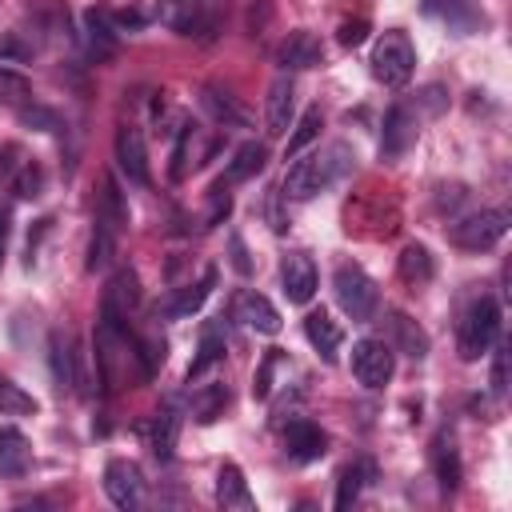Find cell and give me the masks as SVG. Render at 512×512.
<instances>
[{"mask_svg":"<svg viewBox=\"0 0 512 512\" xmlns=\"http://www.w3.org/2000/svg\"><path fill=\"white\" fill-rule=\"evenodd\" d=\"M416 144V120L404 104H392L384 116V136H380V156L384 160H400L408 148Z\"/></svg>","mask_w":512,"mask_h":512,"instance_id":"cell-14","label":"cell"},{"mask_svg":"<svg viewBox=\"0 0 512 512\" xmlns=\"http://www.w3.org/2000/svg\"><path fill=\"white\" fill-rule=\"evenodd\" d=\"M200 104H204V112H208L216 124H224V128H248V124H252L248 108H244L228 88H220V84H204Z\"/></svg>","mask_w":512,"mask_h":512,"instance_id":"cell-16","label":"cell"},{"mask_svg":"<svg viewBox=\"0 0 512 512\" xmlns=\"http://www.w3.org/2000/svg\"><path fill=\"white\" fill-rule=\"evenodd\" d=\"M396 272H400V280L404 284H428L432 280V272H436V260H432V252L424 248V244H408L404 252H400V260H396Z\"/></svg>","mask_w":512,"mask_h":512,"instance_id":"cell-26","label":"cell"},{"mask_svg":"<svg viewBox=\"0 0 512 512\" xmlns=\"http://www.w3.org/2000/svg\"><path fill=\"white\" fill-rule=\"evenodd\" d=\"M4 248H8V208H0V264H4Z\"/></svg>","mask_w":512,"mask_h":512,"instance_id":"cell-47","label":"cell"},{"mask_svg":"<svg viewBox=\"0 0 512 512\" xmlns=\"http://www.w3.org/2000/svg\"><path fill=\"white\" fill-rule=\"evenodd\" d=\"M224 348H228L224 328H220V324H208V328H204V336H200L196 360L188 364V384H192V380H200V376H204L212 364H220V360H224Z\"/></svg>","mask_w":512,"mask_h":512,"instance_id":"cell-25","label":"cell"},{"mask_svg":"<svg viewBox=\"0 0 512 512\" xmlns=\"http://www.w3.org/2000/svg\"><path fill=\"white\" fill-rule=\"evenodd\" d=\"M504 232H508V212L504 208H484L476 216L456 220L452 232H448V240L456 248H464V252H488L492 244L504 240Z\"/></svg>","mask_w":512,"mask_h":512,"instance_id":"cell-6","label":"cell"},{"mask_svg":"<svg viewBox=\"0 0 512 512\" xmlns=\"http://www.w3.org/2000/svg\"><path fill=\"white\" fill-rule=\"evenodd\" d=\"M416 72V48L404 32H384L376 44H372V76L388 88H404Z\"/></svg>","mask_w":512,"mask_h":512,"instance_id":"cell-5","label":"cell"},{"mask_svg":"<svg viewBox=\"0 0 512 512\" xmlns=\"http://www.w3.org/2000/svg\"><path fill=\"white\" fill-rule=\"evenodd\" d=\"M176 436H180V416L172 408L156 412L152 416V452H156V460H168L176 452Z\"/></svg>","mask_w":512,"mask_h":512,"instance_id":"cell-30","label":"cell"},{"mask_svg":"<svg viewBox=\"0 0 512 512\" xmlns=\"http://www.w3.org/2000/svg\"><path fill=\"white\" fill-rule=\"evenodd\" d=\"M320 128H324V116H320V108H308L296 124H292V136H288V144H284V156H300L316 136H320Z\"/></svg>","mask_w":512,"mask_h":512,"instance_id":"cell-31","label":"cell"},{"mask_svg":"<svg viewBox=\"0 0 512 512\" xmlns=\"http://www.w3.org/2000/svg\"><path fill=\"white\" fill-rule=\"evenodd\" d=\"M136 308H140V280H136V272H132V268H120V272L108 280V288H104L100 316H104L108 324H116V328L132 332L128 324H132V312H136Z\"/></svg>","mask_w":512,"mask_h":512,"instance_id":"cell-8","label":"cell"},{"mask_svg":"<svg viewBox=\"0 0 512 512\" xmlns=\"http://www.w3.org/2000/svg\"><path fill=\"white\" fill-rule=\"evenodd\" d=\"M292 108H296V88L288 76H276L268 84V96H264V124H268V136H284L292 128Z\"/></svg>","mask_w":512,"mask_h":512,"instance_id":"cell-15","label":"cell"},{"mask_svg":"<svg viewBox=\"0 0 512 512\" xmlns=\"http://www.w3.org/2000/svg\"><path fill=\"white\" fill-rule=\"evenodd\" d=\"M372 476H376V464H372V460H356V464L340 468V476H336V500H332V504H336V508L356 504L364 480H372Z\"/></svg>","mask_w":512,"mask_h":512,"instance_id":"cell-28","label":"cell"},{"mask_svg":"<svg viewBox=\"0 0 512 512\" xmlns=\"http://www.w3.org/2000/svg\"><path fill=\"white\" fill-rule=\"evenodd\" d=\"M212 284H216V268H204V276H200L196 284H184L180 292H172V296L164 300V316H168V320H188L192 312L204 308Z\"/></svg>","mask_w":512,"mask_h":512,"instance_id":"cell-18","label":"cell"},{"mask_svg":"<svg viewBox=\"0 0 512 512\" xmlns=\"http://www.w3.org/2000/svg\"><path fill=\"white\" fill-rule=\"evenodd\" d=\"M228 256H232V268H236L240 276H252V256H248V248H244L240 232H232V236H228Z\"/></svg>","mask_w":512,"mask_h":512,"instance_id":"cell-43","label":"cell"},{"mask_svg":"<svg viewBox=\"0 0 512 512\" xmlns=\"http://www.w3.org/2000/svg\"><path fill=\"white\" fill-rule=\"evenodd\" d=\"M224 408H228V388H224V384H208V388H200V392L192 396V416H196L200 424H212Z\"/></svg>","mask_w":512,"mask_h":512,"instance_id":"cell-34","label":"cell"},{"mask_svg":"<svg viewBox=\"0 0 512 512\" xmlns=\"http://www.w3.org/2000/svg\"><path fill=\"white\" fill-rule=\"evenodd\" d=\"M284 444H288V456L296 464H308V460H320L328 452V436L312 424V420H292L288 432H284Z\"/></svg>","mask_w":512,"mask_h":512,"instance_id":"cell-17","label":"cell"},{"mask_svg":"<svg viewBox=\"0 0 512 512\" xmlns=\"http://www.w3.org/2000/svg\"><path fill=\"white\" fill-rule=\"evenodd\" d=\"M336 40H340L344 48H356V44H364V40H368V16H356V20H340V32H336Z\"/></svg>","mask_w":512,"mask_h":512,"instance_id":"cell-41","label":"cell"},{"mask_svg":"<svg viewBox=\"0 0 512 512\" xmlns=\"http://www.w3.org/2000/svg\"><path fill=\"white\" fill-rule=\"evenodd\" d=\"M264 160H268V152H264V144H256V140H248V144H240V148H236V156H232V164L224 168V176H220V184H240V180H248V176H256V172L264 168Z\"/></svg>","mask_w":512,"mask_h":512,"instance_id":"cell-27","label":"cell"},{"mask_svg":"<svg viewBox=\"0 0 512 512\" xmlns=\"http://www.w3.org/2000/svg\"><path fill=\"white\" fill-rule=\"evenodd\" d=\"M108 260H112V228H108V224H96V232H92V240H88V260H84V268L96 272V268H104Z\"/></svg>","mask_w":512,"mask_h":512,"instance_id":"cell-38","label":"cell"},{"mask_svg":"<svg viewBox=\"0 0 512 512\" xmlns=\"http://www.w3.org/2000/svg\"><path fill=\"white\" fill-rule=\"evenodd\" d=\"M232 316H236L244 328H252V332H264V336H276V332H280V312L272 308L268 296H260V292H252V288L236 292Z\"/></svg>","mask_w":512,"mask_h":512,"instance_id":"cell-13","label":"cell"},{"mask_svg":"<svg viewBox=\"0 0 512 512\" xmlns=\"http://www.w3.org/2000/svg\"><path fill=\"white\" fill-rule=\"evenodd\" d=\"M96 220L108 224L112 232L128 224V204H124V196H120V188H116L112 176H100V208H96Z\"/></svg>","mask_w":512,"mask_h":512,"instance_id":"cell-29","label":"cell"},{"mask_svg":"<svg viewBox=\"0 0 512 512\" xmlns=\"http://www.w3.org/2000/svg\"><path fill=\"white\" fill-rule=\"evenodd\" d=\"M424 8H428V12H436V16H444V20H448V28H456L460 36H468L472 28H480V24H484V16L476 12V4H472V0H424Z\"/></svg>","mask_w":512,"mask_h":512,"instance_id":"cell-24","label":"cell"},{"mask_svg":"<svg viewBox=\"0 0 512 512\" xmlns=\"http://www.w3.org/2000/svg\"><path fill=\"white\" fill-rule=\"evenodd\" d=\"M116 168H120L132 184H152L148 152H144V132H140L136 124H120V128H116Z\"/></svg>","mask_w":512,"mask_h":512,"instance_id":"cell-10","label":"cell"},{"mask_svg":"<svg viewBox=\"0 0 512 512\" xmlns=\"http://www.w3.org/2000/svg\"><path fill=\"white\" fill-rule=\"evenodd\" d=\"M40 188H44V172H40V164H36V160H28V164L16 172L12 192H16L20 200H36V196H40Z\"/></svg>","mask_w":512,"mask_h":512,"instance_id":"cell-40","label":"cell"},{"mask_svg":"<svg viewBox=\"0 0 512 512\" xmlns=\"http://www.w3.org/2000/svg\"><path fill=\"white\" fill-rule=\"evenodd\" d=\"M48 360H52V376H56V388H72L76 384V364H72V352H68V340L56 332L48 340Z\"/></svg>","mask_w":512,"mask_h":512,"instance_id":"cell-33","label":"cell"},{"mask_svg":"<svg viewBox=\"0 0 512 512\" xmlns=\"http://www.w3.org/2000/svg\"><path fill=\"white\" fill-rule=\"evenodd\" d=\"M16 156H20V148H16V144H8V148H4V160H0V172H8Z\"/></svg>","mask_w":512,"mask_h":512,"instance_id":"cell-48","label":"cell"},{"mask_svg":"<svg viewBox=\"0 0 512 512\" xmlns=\"http://www.w3.org/2000/svg\"><path fill=\"white\" fill-rule=\"evenodd\" d=\"M276 364H280V352L272 348V352L264 356V364H260V372H256V384H252V396H256V400H264V396L272 392V368H276Z\"/></svg>","mask_w":512,"mask_h":512,"instance_id":"cell-42","label":"cell"},{"mask_svg":"<svg viewBox=\"0 0 512 512\" xmlns=\"http://www.w3.org/2000/svg\"><path fill=\"white\" fill-rule=\"evenodd\" d=\"M84 32H88V52H92V60H108V56L116 52V24H112L108 12L88 8V12H84Z\"/></svg>","mask_w":512,"mask_h":512,"instance_id":"cell-22","label":"cell"},{"mask_svg":"<svg viewBox=\"0 0 512 512\" xmlns=\"http://www.w3.org/2000/svg\"><path fill=\"white\" fill-rule=\"evenodd\" d=\"M104 492H108V500H112L116 508H124V512L140 508V500H144L140 464H132V460H124V456L108 460V468H104Z\"/></svg>","mask_w":512,"mask_h":512,"instance_id":"cell-9","label":"cell"},{"mask_svg":"<svg viewBox=\"0 0 512 512\" xmlns=\"http://www.w3.org/2000/svg\"><path fill=\"white\" fill-rule=\"evenodd\" d=\"M320 60H324V44H320V36H316V32H308V28L288 32V36H284V44L276 48V64H280L284 72L316 68Z\"/></svg>","mask_w":512,"mask_h":512,"instance_id":"cell-12","label":"cell"},{"mask_svg":"<svg viewBox=\"0 0 512 512\" xmlns=\"http://www.w3.org/2000/svg\"><path fill=\"white\" fill-rule=\"evenodd\" d=\"M92 344H96V372H100L104 388L116 392V388L124 384V364L136 360L132 332H124V328H116V324H108V320L100 316V320H96V336H92Z\"/></svg>","mask_w":512,"mask_h":512,"instance_id":"cell-3","label":"cell"},{"mask_svg":"<svg viewBox=\"0 0 512 512\" xmlns=\"http://www.w3.org/2000/svg\"><path fill=\"white\" fill-rule=\"evenodd\" d=\"M32 56V48L28 44H20L16 40V32H8L4 40H0V60H28Z\"/></svg>","mask_w":512,"mask_h":512,"instance_id":"cell-45","label":"cell"},{"mask_svg":"<svg viewBox=\"0 0 512 512\" xmlns=\"http://www.w3.org/2000/svg\"><path fill=\"white\" fill-rule=\"evenodd\" d=\"M32 460L28 436L20 428H0V476H24Z\"/></svg>","mask_w":512,"mask_h":512,"instance_id":"cell-23","label":"cell"},{"mask_svg":"<svg viewBox=\"0 0 512 512\" xmlns=\"http://www.w3.org/2000/svg\"><path fill=\"white\" fill-rule=\"evenodd\" d=\"M424 108H428V112H440V108H444V88H440V84H428V88H424Z\"/></svg>","mask_w":512,"mask_h":512,"instance_id":"cell-46","label":"cell"},{"mask_svg":"<svg viewBox=\"0 0 512 512\" xmlns=\"http://www.w3.org/2000/svg\"><path fill=\"white\" fill-rule=\"evenodd\" d=\"M304 336H308V344H312L324 360H336V348H340V340H344V328H340L324 308H316V312L304 316Z\"/></svg>","mask_w":512,"mask_h":512,"instance_id":"cell-21","label":"cell"},{"mask_svg":"<svg viewBox=\"0 0 512 512\" xmlns=\"http://www.w3.org/2000/svg\"><path fill=\"white\" fill-rule=\"evenodd\" d=\"M132 344H136L140 376H144V380H152V376L164 368V360H168V344H164L156 332H148V336H140V340H132Z\"/></svg>","mask_w":512,"mask_h":512,"instance_id":"cell-32","label":"cell"},{"mask_svg":"<svg viewBox=\"0 0 512 512\" xmlns=\"http://www.w3.org/2000/svg\"><path fill=\"white\" fill-rule=\"evenodd\" d=\"M432 464H436V480H440V488H444V492H452V488L460 484V456H456L452 440H448V444H444V440H436Z\"/></svg>","mask_w":512,"mask_h":512,"instance_id":"cell-35","label":"cell"},{"mask_svg":"<svg viewBox=\"0 0 512 512\" xmlns=\"http://www.w3.org/2000/svg\"><path fill=\"white\" fill-rule=\"evenodd\" d=\"M216 504L232 508V512H252L256 508V500L248 492V480H244V472L236 464H220V472H216Z\"/></svg>","mask_w":512,"mask_h":512,"instance_id":"cell-20","label":"cell"},{"mask_svg":"<svg viewBox=\"0 0 512 512\" xmlns=\"http://www.w3.org/2000/svg\"><path fill=\"white\" fill-rule=\"evenodd\" d=\"M392 368H396V356L388 348V340H356L352 344V376L364 384V388H384L392 380Z\"/></svg>","mask_w":512,"mask_h":512,"instance_id":"cell-7","label":"cell"},{"mask_svg":"<svg viewBox=\"0 0 512 512\" xmlns=\"http://www.w3.org/2000/svg\"><path fill=\"white\" fill-rule=\"evenodd\" d=\"M504 388H508V348L500 344V348L492 352V392L504 396Z\"/></svg>","mask_w":512,"mask_h":512,"instance_id":"cell-44","label":"cell"},{"mask_svg":"<svg viewBox=\"0 0 512 512\" xmlns=\"http://www.w3.org/2000/svg\"><path fill=\"white\" fill-rule=\"evenodd\" d=\"M32 412H36V400L20 384L0 376V416H32Z\"/></svg>","mask_w":512,"mask_h":512,"instance_id":"cell-36","label":"cell"},{"mask_svg":"<svg viewBox=\"0 0 512 512\" xmlns=\"http://www.w3.org/2000/svg\"><path fill=\"white\" fill-rule=\"evenodd\" d=\"M496 336H500V304L492 296L472 300V308L460 320V336H456L460 360H480L496 344Z\"/></svg>","mask_w":512,"mask_h":512,"instance_id":"cell-4","label":"cell"},{"mask_svg":"<svg viewBox=\"0 0 512 512\" xmlns=\"http://www.w3.org/2000/svg\"><path fill=\"white\" fill-rule=\"evenodd\" d=\"M16 116H20V124H28L36 132H60L64 128L60 116L52 108H44V104H24V108H16Z\"/></svg>","mask_w":512,"mask_h":512,"instance_id":"cell-39","label":"cell"},{"mask_svg":"<svg viewBox=\"0 0 512 512\" xmlns=\"http://www.w3.org/2000/svg\"><path fill=\"white\" fill-rule=\"evenodd\" d=\"M348 168V148L344 144H332L324 152H312L304 160H296L284 176V196L292 200H312L316 192H324L340 172Z\"/></svg>","mask_w":512,"mask_h":512,"instance_id":"cell-1","label":"cell"},{"mask_svg":"<svg viewBox=\"0 0 512 512\" xmlns=\"http://www.w3.org/2000/svg\"><path fill=\"white\" fill-rule=\"evenodd\" d=\"M332 292H336V304L344 308L348 320H356V324L376 320L380 288H376V280L360 264H340L336 276H332Z\"/></svg>","mask_w":512,"mask_h":512,"instance_id":"cell-2","label":"cell"},{"mask_svg":"<svg viewBox=\"0 0 512 512\" xmlns=\"http://www.w3.org/2000/svg\"><path fill=\"white\" fill-rule=\"evenodd\" d=\"M388 348L392 352H404V356H412V360H424L428 356V336H424V328L412 320V316H404V312H388Z\"/></svg>","mask_w":512,"mask_h":512,"instance_id":"cell-19","label":"cell"},{"mask_svg":"<svg viewBox=\"0 0 512 512\" xmlns=\"http://www.w3.org/2000/svg\"><path fill=\"white\" fill-rule=\"evenodd\" d=\"M280 284L288 304H308L316 296V264L308 252H288L280 260Z\"/></svg>","mask_w":512,"mask_h":512,"instance_id":"cell-11","label":"cell"},{"mask_svg":"<svg viewBox=\"0 0 512 512\" xmlns=\"http://www.w3.org/2000/svg\"><path fill=\"white\" fill-rule=\"evenodd\" d=\"M0 100L12 104V108H24V104H32V84L20 72H4L0 68Z\"/></svg>","mask_w":512,"mask_h":512,"instance_id":"cell-37","label":"cell"}]
</instances>
